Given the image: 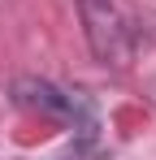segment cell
<instances>
[{"mask_svg": "<svg viewBox=\"0 0 156 160\" xmlns=\"http://www.w3.org/2000/svg\"><path fill=\"white\" fill-rule=\"evenodd\" d=\"M13 100L22 108H30V112H39V117H48V121H61V126H78V117H82L78 95H65L61 87L39 82V78H18L13 82Z\"/></svg>", "mask_w": 156, "mask_h": 160, "instance_id": "cell-2", "label": "cell"}, {"mask_svg": "<svg viewBox=\"0 0 156 160\" xmlns=\"http://www.w3.org/2000/svg\"><path fill=\"white\" fill-rule=\"evenodd\" d=\"M78 18H82V35H87L100 65H126L130 30H126L117 0H78Z\"/></svg>", "mask_w": 156, "mask_h": 160, "instance_id": "cell-1", "label": "cell"}]
</instances>
